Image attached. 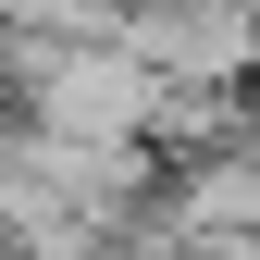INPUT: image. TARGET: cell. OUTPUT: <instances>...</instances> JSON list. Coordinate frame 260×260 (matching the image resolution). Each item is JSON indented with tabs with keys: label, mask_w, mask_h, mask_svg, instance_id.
Here are the masks:
<instances>
[{
	"label": "cell",
	"mask_w": 260,
	"mask_h": 260,
	"mask_svg": "<svg viewBox=\"0 0 260 260\" xmlns=\"http://www.w3.org/2000/svg\"><path fill=\"white\" fill-rule=\"evenodd\" d=\"M0 112H13V25H0Z\"/></svg>",
	"instance_id": "1"
},
{
	"label": "cell",
	"mask_w": 260,
	"mask_h": 260,
	"mask_svg": "<svg viewBox=\"0 0 260 260\" xmlns=\"http://www.w3.org/2000/svg\"><path fill=\"white\" fill-rule=\"evenodd\" d=\"M0 13H13V0H0Z\"/></svg>",
	"instance_id": "2"
}]
</instances>
